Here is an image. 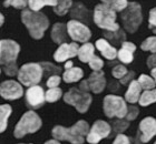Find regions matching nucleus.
I'll list each match as a JSON object with an SVG mask.
<instances>
[{"instance_id": "obj_12", "label": "nucleus", "mask_w": 156, "mask_h": 144, "mask_svg": "<svg viewBox=\"0 0 156 144\" xmlns=\"http://www.w3.org/2000/svg\"><path fill=\"white\" fill-rule=\"evenodd\" d=\"M112 126L107 122L98 120L93 124V126L89 130V133L87 135V142L90 144H97L103 139L107 138L111 134Z\"/></svg>"}, {"instance_id": "obj_29", "label": "nucleus", "mask_w": 156, "mask_h": 144, "mask_svg": "<svg viewBox=\"0 0 156 144\" xmlns=\"http://www.w3.org/2000/svg\"><path fill=\"white\" fill-rule=\"evenodd\" d=\"M72 0H57V6L54 8V11L58 16H64L68 12L69 8L72 7Z\"/></svg>"}, {"instance_id": "obj_5", "label": "nucleus", "mask_w": 156, "mask_h": 144, "mask_svg": "<svg viewBox=\"0 0 156 144\" xmlns=\"http://www.w3.org/2000/svg\"><path fill=\"white\" fill-rule=\"evenodd\" d=\"M120 18H122L123 26L126 29V31L130 32V33L135 32L140 26L142 20H143L140 5L135 2V1L129 2L128 6L122 11Z\"/></svg>"}, {"instance_id": "obj_17", "label": "nucleus", "mask_w": 156, "mask_h": 144, "mask_svg": "<svg viewBox=\"0 0 156 144\" xmlns=\"http://www.w3.org/2000/svg\"><path fill=\"white\" fill-rule=\"evenodd\" d=\"M135 50H136V45L132 43V42L125 41L122 45V48L118 50L117 58L123 63H130L134 59L133 53L135 52Z\"/></svg>"}, {"instance_id": "obj_2", "label": "nucleus", "mask_w": 156, "mask_h": 144, "mask_svg": "<svg viewBox=\"0 0 156 144\" xmlns=\"http://www.w3.org/2000/svg\"><path fill=\"white\" fill-rule=\"evenodd\" d=\"M20 47L16 41L3 39L0 42V60L3 72L10 77L18 74L17 57L19 55Z\"/></svg>"}, {"instance_id": "obj_1", "label": "nucleus", "mask_w": 156, "mask_h": 144, "mask_svg": "<svg viewBox=\"0 0 156 144\" xmlns=\"http://www.w3.org/2000/svg\"><path fill=\"white\" fill-rule=\"evenodd\" d=\"M89 125L86 121L80 120L70 128L57 125L52 129V136L57 141H69L72 144H83L85 136L89 133Z\"/></svg>"}, {"instance_id": "obj_28", "label": "nucleus", "mask_w": 156, "mask_h": 144, "mask_svg": "<svg viewBox=\"0 0 156 144\" xmlns=\"http://www.w3.org/2000/svg\"><path fill=\"white\" fill-rule=\"evenodd\" d=\"M70 15L74 18H77V19L83 20V21H86V19L88 18V10L83 5H80V3H76L75 6H74V8L72 9Z\"/></svg>"}, {"instance_id": "obj_47", "label": "nucleus", "mask_w": 156, "mask_h": 144, "mask_svg": "<svg viewBox=\"0 0 156 144\" xmlns=\"http://www.w3.org/2000/svg\"><path fill=\"white\" fill-rule=\"evenodd\" d=\"M0 23H1V25H3V21H5V17H3V15H1V16H0Z\"/></svg>"}, {"instance_id": "obj_16", "label": "nucleus", "mask_w": 156, "mask_h": 144, "mask_svg": "<svg viewBox=\"0 0 156 144\" xmlns=\"http://www.w3.org/2000/svg\"><path fill=\"white\" fill-rule=\"evenodd\" d=\"M156 135V120L152 116L143 119L140 123V138L143 143H146Z\"/></svg>"}, {"instance_id": "obj_38", "label": "nucleus", "mask_w": 156, "mask_h": 144, "mask_svg": "<svg viewBox=\"0 0 156 144\" xmlns=\"http://www.w3.org/2000/svg\"><path fill=\"white\" fill-rule=\"evenodd\" d=\"M138 113H140V110L137 109L136 106H134V105L128 106V111H127V114H126V120L127 121H133V120H135V119L137 118Z\"/></svg>"}, {"instance_id": "obj_10", "label": "nucleus", "mask_w": 156, "mask_h": 144, "mask_svg": "<svg viewBox=\"0 0 156 144\" xmlns=\"http://www.w3.org/2000/svg\"><path fill=\"white\" fill-rule=\"evenodd\" d=\"M106 85V79H105L103 71H94L89 75L88 79L84 80L79 84V89L83 91H91L94 93H101L105 89Z\"/></svg>"}, {"instance_id": "obj_14", "label": "nucleus", "mask_w": 156, "mask_h": 144, "mask_svg": "<svg viewBox=\"0 0 156 144\" xmlns=\"http://www.w3.org/2000/svg\"><path fill=\"white\" fill-rule=\"evenodd\" d=\"M26 102L27 104L33 108V109H37L45 103L46 101V92H44L41 86L39 85H34L30 86L29 89L26 91Z\"/></svg>"}, {"instance_id": "obj_11", "label": "nucleus", "mask_w": 156, "mask_h": 144, "mask_svg": "<svg viewBox=\"0 0 156 144\" xmlns=\"http://www.w3.org/2000/svg\"><path fill=\"white\" fill-rule=\"evenodd\" d=\"M67 30H68L69 37L77 42H87L91 37V32L87 26L78 21V20H70L67 23Z\"/></svg>"}, {"instance_id": "obj_9", "label": "nucleus", "mask_w": 156, "mask_h": 144, "mask_svg": "<svg viewBox=\"0 0 156 144\" xmlns=\"http://www.w3.org/2000/svg\"><path fill=\"white\" fill-rule=\"evenodd\" d=\"M91 95L86 91H83L79 88H72L64 95V101L70 105L75 106L79 113L87 112L91 104Z\"/></svg>"}, {"instance_id": "obj_45", "label": "nucleus", "mask_w": 156, "mask_h": 144, "mask_svg": "<svg viewBox=\"0 0 156 144\" xmlns=\"http://www.w3.org/2000/svg\"><path fill=\"white\" fill-rule=\"evenodd\" d=\"M45 144H60L59 143V141H57V140H50V141H47Z\"/></svg>"}, {"instance_id": "obj_44", "label": "nucleus", "mask_w": 156, "mask_h": 144, "mask_svg": "<svg viewBox=\"0 0 156 144\" xmlns=\"http://www.w3.org/2000/svg\"><path fill=\"white\" fill-rule=\"evenodd\" d=\"M73 62L72 61H67V62H66V64H65V69L66 70H68V69H70V68H73Z\"/></svg>"}, {"instance_id": "obj_34", "label": "nucleus", "mask_w": 156, "mask_h": 144, "mask_svg": "<svg viewBox=\"0 0 156 144\" xmlns=\"http://www.w3.org/2000/svg\"><path fill=\"white\" fill-rule=\"evenodd\" d=\"M127 73H128V71H127L126 67H124V65H122V64L116 65V67L113 69V71H112L113 77L116 78V79H120V80H122Z\"/></svg>"}, {"instance_id": "obj_27", "label": "nucleus", "mask_w": 156, "mask_h": 144, "mask_svg": "<svg viewBox=\"0 0 156 144\" xmlns=\"http://www.w3.org/2000/svg\"><path fill=\"white\" fill-rule=\"evenodd\" d=\"M101 2L115 11H123L129 3L127 0H101Z\"/></svg>"}, {"instance_id": "obj_36", "label": "nucleus", "mask_w": 156, "mask_h": 144, "mask_svg": "<svg viewBox=\"0 0 156 144\" xmlns=\"http://www.w3.org/2000/svg\"><path fill=\"white\" fill-rule=\"evenodd\" d=\"M60 81H62V79L57 74L56 75H50L48 78L47 82H46V84H47V86H48L49 89H51V88H58V85L60 84Z\"/></svg>"}, {"instance_id": "obj_42", "label": "nucleus", "mask_w": 156, "mask_h": 144, "mask_svg": "<svg viewBox=\"0 0 156 144\" xmlns=\"http://www.w3.org/2000/svg\"><path fill=\"white\" fill-rule=\"evenodd\" d=\"M147 67L150 69H155L156 68V53L148 57V59H147Z\"/></svg>"}, {"instance_id": "obj_6", "label": "nucleus", "mask_w": 156, "mask_h": 144, "mask_svg": "<svg viewBox=\"0 0 156 144\" xmlns=\"http://www.w3.org/2000/svg\"><path fill=\"white\" fill-rule=\"evenodd\" d=\"M41 126V120L38 116L37 113L34 111H28L21 116L19 122L17 123L13 134L18 139L23 138L26 134L35 133Z\"/></svg>"}, {"instance_id": "obj_3", "label": "nucleus", "mask_w": 156, "mask_h": 144, "mask_svg": "<svg viewBox=\"0 0 156 144\" xmlns=\"http://www.w3.org/2000/svg\"><path fill=\"white\" fill-rule=\"evenodd\" d=\"M21 21L27 27L30 35L34 39H41L49 27L48 18L39 11L23 9L21 12Z\"/></svg>"}, {"instance_id": "obj_32", "label": "nucleus", "mask_w": 156, "mask_h": 144, "mask_svg": "<svg viewBox=\"0 0 156 144\" xmlns=\"http://www.w3.org/2000/svg\"><path fill=\"white\" fill-rule=\"evenodd\" d=\"M140 47L144 51H151L153 53H156V35L155 37H148L147 39H145Z\"/></svg>"}, {"instance_id": "obj_7", "label": "nucleus", "mask_w": 156, "mask_h": 144, "mask_svg": "<svg viewBox=\"0 0 156 144\" xmlns=\"http://www.w3.org/2000/svg\"><path fill=\"white\" fill-rule=\"evenodd\" d=\"M44 69L40 63L23 64L18 71V80L26 86H34L41 81L44 77Z\"/></svg>"}, {"instance_id": "obj_41", "label": "nucleus", "mask_w": 156, "mask_h": 144, "mask_svg": "<svg viewBox=\"0 0 156 144\" xmlns=\"http://www.w3.org/2000/svg\"><path fill=\"white\" fill-rule=\"evenodd\" d=\"M127 126H128V123L127 122H122V121H117L114 123V129L118 132H123L124 130H126Z\"/></svg>"}, {"instance_id": "obj_20", "label": "nucleus", "mask_w": 156, "mask_h": 144, "mask_svg": "<svg viewBox=\"0 0 156 144\" xmlns=\"http://www.w3.org/2000/svg\"><path fill=\"white\" fill-rule=\"evenodd\" d=\"M140 90H142V86H140V82L138 81L133 80L128 85V89L126 91V94H125V100L127 102L132 103H136L137 101H140Z\"/></svg>"}, {"instance_id": "obj_48", "label": "nucleus", "mask_w": 156, "mask_h": 144, "mask_svg": "<svg viewBox=\"0 0 156 144\" xmlns=\"http://www.w3.org/2000/svg\"><path fill=\"white\" fill-rule=\"evenodd\" d=\"M154 144H156V141H155V143H154Z\"/></svg>"}, {"instance_id": "obj_39", "label": "nucleus", "mask_w": 156, "mask_h": 144, "mask_svg": "<svg viewBox=\"0 0 156 144\" xmlns=\"http://www.w3.org/2000/svg\"><path fill=\"white\" fill-rule=\"evenodd\" d=\"M113 144H130L129 139L127 138L126 135L124 134H118L116 136V139L114 140Z\"/></svg>"}, {"instance_id": "obj_21", "label": "nucleus", "mask_w": 156, "mask_h": 144, "mask_svg": "<svg viewBox=\"0 0 156 144\" xmlns=\"http://www.w3.org/2000/svg\"><path fill=\"white\" fill-rule=\"evenodd\" d=\"M84 77V72L80 68L73 67L68 70H66L62 74V79L66 83H74V82H78L81 78Z\"/></svg>"}, {"instance_id": "obj_33", "label": "nucleus", "mask_w": 156, "mask_h": 144, "mask_svg": "<svg viewBox=\"0 0 156 144\" xmlns=\"http://www.w3.org/2000/svg\"><path fill=\"white\" fill-rule=\"evenodd\" d=\"M3 6L9 7L12 6L17 9H25L28 5V0H3Z\"/></svg>"}, {"instance_id": "obj_35", "label": "nucleus", "mask_w": 156, "mask_h": 144, "mask_svg": "<svg viewBox=\"0 0 156 144\" xmlns=\"http://www.w3.org/2000/svg\"><path fill=\"white\" fill-rule=\"evenodd\" d=\"M88 64H89V67H90L94 71H101V69H103V67H104V62H103V60H101V58L96 57V55L88 62Z\"/></svg>"}, {"instance_id": "obj_26", "label": "nucleus", "mask_w": 156, "mask_h": 144, "mask_svg": "<svg viewBox=\"0 0 156 144\" xmlns=\"http://www.w3.org/2000/svg\"><path fill=\"white\" fill-rule=\"evenodd\" d=\"M104 37L107 38L111 42H113L114 45H117V43H122L123 45L124 40H125V33H124L122 30H118V31L115 32H111V31H105L104 32Z\"/></svg>"}, {"instance_id": "obj_19", "label": "nucleus", "mask_w": 156, "mask_h": 144, "mask_svg": "<svg viewBox=\"0 0 156 144\" xmlns=\"http://www.w3.org/2000/svg\"><path fill=\"white\" fill-rule=\"evenodd\" d=\"M67 33H68L67 26L64 25V23L58 22L54 25L50 35H51L52 41L60 45L62 43H66V41H67Z\"/></svg>"}, {"instance_id": "obj_22", "label": "nucleus", "mask_w": 156, "mask_h": 144, "mask_svg": "<svg viewBox=\"0 0 156 144\" xmlns=\"http://www.w3.org/2000/svg\"><path fill=\"white\" fill-rule=\"evenodd\" d=\"M95 47L91 43H85L84 45H81L78 51V58L81 62L87 63L95 57Z\"/></svg>"}, {"instance_id": "obj_15", "label": "nucleus", "mask_w": 156, "mask_h": 144, "mask_svg": "<svg viewBox=\"0 0 156 144\" xmlns=\"http://www.w3.org/2000/svg\"><path fill=\"white\" fill-rule=\"evenodd\" d=\"M78 45L76 42H72V43H62L58 47V49L56 50L55 55H54V59L57 62H64L67 61L70 58H74L78 55V51H79Z\"/></svg>"}, {"instance_id": "obj_8", "label": "nucleus", "mask_w": 156, "mask_h": 144, "mask_svg": "<svg viewBox=\"0 0 156 144\" xmlns=\"http://www.w3.org/2000/svg\"><path fill=\"white\" fill-rule=\"evenodd\" d=\"M103 109L107 118L124 119L126 118L128 106L123 98L109 94L105 96L104 102H103Z\"/></svg>"}, {"instance_id": "obj_31", "label": "nucleus", "mask_w": 156, "mask_h": 144, "mask_svg": "<svg viewBox=\"0 0 156 144\" xmlns=\"http://www.w3.org/2000/svg\"><path fill=\"white\" fill-rule=\"evenodd\" d=\"M138 82H140L142 89L144 90H152L155 88L156 82L153 78L148 77L146 74H142L140 78H138Z\"/></svg>"}, {"instance_id": "obj_43", "label": "nucleus", "mask_w": 156, "mask_h": 144, "mask_svg": "<svg viewBox=\"0 0 156 144\" xmlns=\"http://www.w3.org/2000/svg\"><path fill=\"white\" fill-rule=\"evenodd\" d=\"M134 75H135V73H134L133 71L128 72V73H127L126 75H125V77H124L122 80H120V83H122V84H126V83H128V82L130 83V82H132V81H130V79H133Z\"/></svg>"}, {"instance_id": "obj_40", "label": "nucleus", "mask_w": 156, "mask_h": 144, "mask_svg": "<svg viewBox=\"0 0 156 144\" xmlns=\"http://www.w3.org/2000/svg\"><path fill=\"white\" fill-rule=\"evenodd\" d=\"M148 23L152 28L155 27L156 28V8H153V9L150 11V18H148Z\"/></svg>"}, {"instance_id": "obj_18", "label": "nucleus", "mask_w": 156, "mask_h": 144, "mask_svg": "<svg viewBox=\"0 0 156 144\" xmlns=\"http://www.w3.org/2000/svg\"><path fill=\"white\" fill-rule=\"evenodd\" d=\"M96 48L101 51V53L104 55V58L108 59V60H114L117 57L118 51L116 50L114 45H111L107 40L105 39H98L96 41Z\"/></svg>"}, {"instance_id": "obj_23", "label": "nucleus", "mask_w": 156, "mask_h": 144, "mask_svg": "<svg viewBox=\"0 0 156 144\" xmlns=\"http://www.w3.org/2000/svg\"><path fill=\"white\" fill-rule=\"evenodd\" d=\"M28 6L30 10L39 11L46 6H51L55 8L57 6V0H28Z\"/></svg>"}, {"instance_id": "obj_4", "label": "nucleus", "mask_w": 156, "mask_h": 144, "mask_svg": "<svg viewBox=\"0 0 156 144\" xmlns=\"http://www.w3.org/2000/svg\"><path fill=\"white\" fill-rule=\"evenodd\" d=\"M94 21L99 28L105 31L115 32L119 30V25L116 22V12L104 3H99L94 9Z\"/></svg>"}, {"instance_id": "obj_46", "label": "nucleus", "mask_w": 156, "mask_h": 144, "mask_svg": "<svg viewBox=\"0 0 156 144\" xmlns=\"http://www.w3.org/2000/svg\"><path fill=\"white\" fill-rule=\"evenodd\" d=\"M152 77H153V79L156 82V68L155 69H152Z\"/></svg>"}, {"instance_id": "obj_25", "label": "nucleus", "mask_w": 156, "mask_h": 144, "mask_svg": "<svg viewBox=\"0 0 156 144\" xmlns=\"http://www.w3.org/2000/svg\"><path fill=\"white\" fill-rule=\"evenodd\" d=\"M140 104L142 106H147L152 104V103L156 102V89H152V90H145L142 95H140Z\"/></svg>"}, {"instance_id": "obj_24", "label": "nucleus", "mask_w": 156, "mask_h": 144, "mask_svg": "<svg viewBox=\"0 0 156 144\" xmlns=\"http://www.w3.org/2000/svg\"><path fill=\"white\" fill-rule=\"evenodd\" d=\"M10 114H11V106L8 104H2L0 106V131L5 132L8 125V119H9Z\"/></svg>"}, {"instance_id": "obj_37", "label": "nucleus", "mask_w": 156, "mask_h": 144, "mask_svg": "<svg viewBox=\"0 0 156 144\" xmlns=\"http://www.w3.org/2000/svg\"><path fill=\"white\" fill-rule=\"evenodd\" d=\"M41 64L42 69H44V72L45 73H58L60 72V68L58 67H55L54 64L51 63H48V62H44V63H40Z\"/></svg>"}, {"instance_id": "obj_30", "label": "nucleus", "mask_w": 156, "mask_h": 144, "mask_svg": "<svg viewBox=\"0 0 156 144\" xmlns=\"http://www.w3.org/2000/svg\"><path fill=\"white\" fill-rule=\"evenodd\" d=\"M62 95V91L59 88H51L48 91H46V101L49 103L56 102L60 99V96Z\"/></svg>"}, {"instance_id": "obj_13", "label": "nucleus", "mask_w": 156, "mask_h": 144, "mask_svg": "<svg viewBox=\"0 0 156 144\" xmlns=\"http://www.w3.org/2000/svg\"><path fill=\"white\" fill-rule=\"evenodd\" d=\"M0 94L7 100H16L21 98L23 94V86L13 80L3 81L0 86Z\"/></svg>"}]
</instances>
